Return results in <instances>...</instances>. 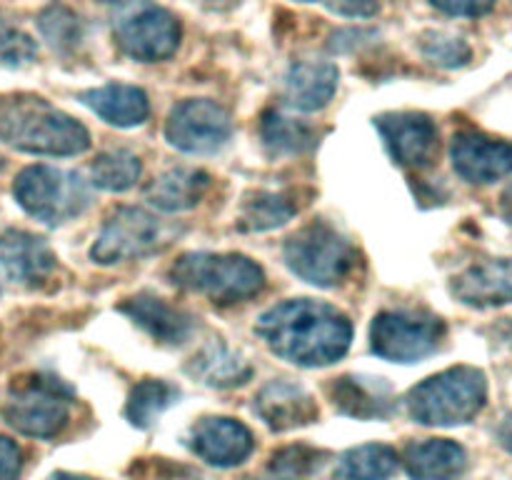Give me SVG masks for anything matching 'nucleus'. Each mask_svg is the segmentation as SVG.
<instances>
[{"label":"nucleus","instance_id":"obj_1","mask_svg":"<svg viewBox=\"0 0 512 480\" xmlns=\"http://www.w3.org/2000/svg\"><path fill=\"white\" fill-rule=\"evenodd\" d=\"M255 333L278 358L300 368H323L348 353L353 325L335 305L300 298L265 310Z\"/></svg>","mask_w":512,"mask_h":480},{"label":"nucleus","instance_id":"obj_2","mask_svg":"<svg viewBox=\"0 0 512 480\" xmlns=\"http://www.w3.org/2000/svg\"><path fill=\"white\" fill-rule=\"evenodd\" d=\"M0 140L33 155H80L90 148V135L68 113L38 95L0 98Z\"/></svg>","mask_w":512,"mask_h":480},{"label":"nucleus","instance_id":"obj_3","mask_svg":"<svg viewBox=\"0 0 512 480\" xmlns=\"http://www.w3.org/2000/svg\"><path fill=\"white\" fill-rule=\"evenodd\" d=\"M488 403V378L473 365L435 373L415 385L408 395V413L415 423L433 428L465 425Z\"/></svg>","mask_w":512,"mask_h":480},{"label":"nucleus","instance_id":"obj_4","mask_svg":"<svg viewBox=\"0 0 512 480\" xmlns=\"http://www.w3.org/2000/svg\"><path fill=\"white\" fill-rule=\"evenodd\" d=\"M170 280L218 305L255 298L265 288V273L255 260L235 253H185L170 265Z\"/></svg>","mask_w":512,"mask_h":480},{"label":"nucleus","instance_id":"obj_5","mask_svg":"<svg viewBox=\"0 0 512 480\" xmlns=\"http://www.w3.org/2000/svg\"><path fill=\"white\" fill-rule=\"evenodd\" d=\"M285 265L305 283L318 288H335L355 270V248L333 225L310 223L285 240Z\"/></svg>","mask_w":512,"mask_h":480},{"label":"nucleus","instance_id":"obj_6","mask_svg":"<svg viewBox=\"0 0 512 480\" xmlns=\"http://www.w3.org/2000/svg\"><path fill=\"white\" fill-rule=\"evenodd\" d=\"M73 393L53 375H25L10 385L3 415L8 425L30 438H55L68 425Z\"/></svg>","mask_w":512,"mask_h":480},{"label":"nucleus","instance_id":"obj_7","mask_svg":"<svg viewBox=\"0 0 512 480\" xmlns=\"http://www.w3.org/2000/svg\"><path fill=\"white\" fill-rule=\"evenodd\" d=\"M13 195L20 208L45 225H63L78 218L90 203L80 175L50 165H30L15 178Z\"/></svg>","mask_w":512,"mask_h":480},{"label":"nucleus","instance_id":"obj_8","mask_svg":"<svg viewBox=\"0 0 512 480\" xmlns=\"http://www.w3.org/2000/svg\"><path fill=\"white\" fill-rule=\"evenodd\" d=\"M445 323L428 310H383L370 325V348L393 363H418L438 350Z\"/></svg>","mask_w":512,"mask_h":480},{"label":"nucleus","instance_id":"obj_9","mask_svg":"<svg viewBox=\"0 0 512 480\" xmlns=\"http://www.w3.org/2000/svg\"><path fill=\"white\" fill-rule=\"evenodd\" d=\"M233 135V120L220 103L190 98L175 105L165 123V138L173 148L193 155H210Z\"/></svg>","mask_w":512,"mask_h":480},{"label":"nucleus","instance_id":"obj_10","mask_svg":"<svg viewBox=\"0 0 512 480\" xmlns=\"http://www.w3.org/2000/svg\"><path fill=\"white\" fill-rule=\"evenodd\" d=\"M163 225L155 215L140 208H118L90 248V258L98 265H115L125 260H138L155 253L163 245Z\"/></svg>","mask_w":512,"mask_h":480},{"label":"nucleus","instance_id":"obj_11","mask_svg":"<svg viewBox=\"0 0 512 480\" xmlns=\"http://www.w3.org/2000/svg\"><path fill=\"white\" fill-rule=\"evenodd\" d=\"M115 43L128 58L158 63L178 50L180 23L165 8H145L115 25Z\"/></svg>","mask_w":512,"mask_h":480},{"label":"nucleus","instance_id":"obj_12","mask_svg":"<svg viewBox=\"0 0 512 480\" xmlns=\"http://www.w3.org/2000/svg\"><path fill=\"white\" fill-rule=\"evenodd\" d=\"M455 173L473 185H490L512 173V143L478 130H460L450 143Z\"/></svg>","mask_w":512,"mask_h":480},{"label":"nucleus","instance_id":"obj_13","mask_svg":"<svg viewBox=\"0 0 512 480\" xmlns=\"http://www.w3.org/2000/svg\"><path fill=\"white\" fill-rule=\"evenodd\" d=\"M375 125L395 163L405 168H425L438 155V128L428 115L413 110L385 113L375 118Z\"/></svg>","mask_w":512,"mask_h":480},{"label":"nucleus","instance_id":"obj_14","mask_svg":"<svg viewBox=\"0 0 512 480\" xmlns=\"http://www.w3.org/2000/svg\"><path fill=\"white\" fill-rule=\"evenodd\" d=\"M188 445L205 463L215 468H233L253 453L255 440L240 420L203 418L190 430Z\"/></svg>","mask_w":512,"mask_h":480},{"label":"nucleus","instance_id":"obj_15","mask_svg":"<svg viewBox=\"0 0 512 480\" xmlns=\"http://www.w3.org/2000/svg\"><path fill=\"white\" fill-rule=\"evenodd\" d=\"M58 258L43 238L25 230H5L0 235V268L10 280L40 288L55 273Z\"/></svg>","mask_w":512,"mask_h":480},{"label":"nucleus","instance_id":"obj_16","mask_svg":"<svg viewBox=\"0 0 512 480\" xmlns=\"http://www.w3.org/2000/svg\"><path fill=\"white\" fill-rule=\"evenodd\" d=\"M455 298L470 308H500L512 303V260H483L463 273H458L450 283Z\"/></svg>","mask_w":512,"mask_h":480},{"label":"nucleus","instance_id":"obj_17","mask_svg":"<svg viewBox=\"0 0 512 480\" xmlns=\"http://www.w3.org/2000/svg\"><path fill=\"white\" fill-rule=\"evenodd\" d=\"M255 413L270 430L283 433L313 423L318 418V405L313 395L300 385L288 380H270L255 398Z\"/></svg>","mask_w":512,"mask_h":480},{"label":"nucleus","instance_id":"obj_18","mask_svg":"<svg viewBox=\"0 0 512 480\" xmlns=\"http://www.w3.org/2000/svg\"><path fill=\"white\" fill-rule=\"evenodd\" d=\"M118 310L163 345H183L193 333V315L175 308L158 295H133V298L123 300Z\"/></svg>","mask_w":512,"mask_h":480},{"label":"nucleus","instance_id":"obj_19","mask_svg":"<svg viewBox=\"0 0 512 480\" xmlns=\"http://www.w3.org/2000/svg\"><path fill=\"white\" fill-rule=\"evenodd\" d=\"M338 68L328 60H300L290 65L285 75L283 93L290 108L313 113V110L325 108L333 100L338 90Z\"/></svg>","mask_w":512,"mask_h":480},{"label":"nucleus","instance_id":"obj_20","mask_svg":"<svg viewBox=\"0 0 512 480\" xmlns=\"http://www.w3.org/2000/svg\"><path fill=\"white\" fill-rule=\"evenodd\" d=\"M330 398L340 413L360 420L388 418L393 410L390 385L370 375H343L330 385Z\"/></svg>","mask_w":512,"mask_h":480},{"label":"nucleus","instance_id":"obj_21","mask_svg":"<svg viewBox=\"0 0 512 480\" xmlns=\"http://www.w3.org/2000/svg\"><path fill=\"white\" fill-rule=\"evenodd\" d=\"M405 468L413 480H463L468 453L455 440H420L405 450Z\"/></svg>","mask_w":512,"mask_h":480},{"label":"nucleus","instance_id":"obj_22","mask_svg":"<svg viewBox=\"0 0 512 480\" xmlns=\"http://www.w3.org/2000/svg\"><path fill=\"white\" fill-rule=\"evenodd\" d=\"M80 100H83V105H88L98 118L115 125V128H135V125L145 123L150 115L148 95L140 88H135V85H100V88L80 93Z\"/></svg>","mask_w":512,"mask_h":480},{"label":"nucleus","instance_id":"obj_23","mask_svg":"<svg viewBox=\"0 0 512 480\" xmlns=\"http://www.w3.org/2000/svg\"><path fill=\"white\" fill-rule=\"evenodd\" d=\"M210 188V175L198 168H173L150 183L148 203L163 213H183L195 208Z\"/></svg>","mask_w":512,"mask_h":480},{"label":"nucleus","instance_id":"obj_24","mask_svg":"<svg viewBox=\"0 0 512 480\" xmlns=\"http://www.w3.org/2000/svg\"><path fill=\"white\" fill-rule=\"evenodd\" d=\"M185 370L208 388H235V385L248 383L253 375L248 360L235 350L225 348L223 343H208L200 348Z\"/></svg>","mask_w":512,"mask_h":480},{"label":"nucleus","instance_id":"obj_25","mask_svg":"<svg viewBox=\"0 0 512 480\" xmlns=\"http://www.w3.org/2000/svg\"><path fill=\"white\" fill-rule=\"evenodd\" d=\"M398 470V453L390 445L365 443L340 455L335 478L338 480H388Z\"/></svg>","mask_w":512,"mask_h":480},{"label":"nucleus","instance_id":"obj_26","mask_svg":"<svg viewBox=\"0 0 512 480\" xmlns=\"http://www.w3.org/2000/svg\"><path fill=\"white\" fill-rule=\"evenodd\" d=\"M260 138L270 155H300L313 148L318 133L305 120H295L290 115L270 110L260 120Z\"/></svg>","mask_w":512,"mask_h":480},{"label":"nucleus","instance_id":"obj_27","mask_svg":"<svg viewBox=\"0 0 512 480\" xmlns=\"http://www.w3.org/2000/svg\"><path fill=\"white\" fill-rule=\"evenodd\" d=\"M295 213H298V203H295L290 193L260 190V193L243 200L238 225L240 230H248V233H263V230H273L285 225Z\"/></svg>","mask_w":512,"mask_h":480},{"label":"nucleus","instance_id":"obj_28","mask_svg":"<svg viewBox=\"0 0 512 480\" xmlns=\"http://www.w3.org/2000/svg\"><path fill=\"white\" fill-rule=\"evenodd\" d=\"M175 398H178V390L173 385L165 383V380L145 378L130 390L128 405H125V418L135 428H148L175 403Z\"/></svg>","mask_w":512,"mask_h":480},{"label":"nucleus","instance_id":"obj_29","mask_svg":"<svg viewBox=\"0 0 512 480\" xmlns=\"http://www.w3.org/2000/svg\"><path fill=\"white\" fill-rule=\"evenodd\" d=\"M140 178V160L130 150H108L100 153L90 165V183L100 190L123 193L133 188Z\"/></svg>","mask_w":512,"mask_h":480},{"label":"nucleus","instance_id":"obj_30","mask_svg":"<svg viewBox=\"0 0 512 480\" xmlns=\"http://www.w3.org/2000/svg\"><path fill=\"white\" fill-rule=\"evenodd\" d=\"M323 453L308 445H290L278 450L268 460L258 475H250L248 480H308L318 470Z\"/></svg>","mask_w":512,"mask_h":480},{"label":"nucleus","instance_id":"obj_31","mask_svg":"<svg viewBox=\"0 0 512 480\" xmlns=\"http://www.w3.org/2000/svg\"><path fill=\"white\" fill-rule=\"evenodd\" d=\"M38 28L43 33V38L50 43V48L60 50V53L73 50L83 40V25H80L78 15L60 3L48 5L40 13Z\"/></svg>","mask_w":512,"mask_h":480},{"label":"nucleus","instance_id":"obj_32","mask_svg":"<svg viewBox=\"0 0 512 480\" xmlns=\"http://www.w3.org/2000/svg\"><path fill=\"white\" fill-rule=\"evenodd\" d=\"M420 50H423V55L430 63L440 65V68H460L473 55V50H470V45L463 38L440 33V30L438 33H425L420 38Z\"/></svg>","mask_w":512,"mask_h":480},{"label":"nucleus","instance_id":"obj_33","mask_svg":"<svg viewBox=\"0 0 512 480\" xmlns=\"http://www.w3.org/2000/svg\"><path fill=\"white\" fill-rule=\"evenodd\" d=\"M35 53L38 50H35L33 40L0 18V63L18 68V65L33 63Z\"/></svg>","mask_w":512,"mask_h":480},{"label":"nucleus","instance_id":"obj_34","mask_svg":"<svg viewBox=\"0 0 512 480\" xmlns=\"http://www.w3.org/2000/svg\"><path fill=\"white\" fill-rule=\"evenodd\" d=\"M438 10L458 18H480L495 8V0H430Z\"/></svg>","mask_w":512,"mask_h":480},{"label":"nucleus","instance_id":"obj_35","mask_svg":"<svg viewBox=\"0 0 512 480\" xmlns=\"http://www.w3.org/2000/svg\"><path fill=\"white\" fill-rule=\"evenodd\" d=\"M23 455L20 448L10 438L0 435V480H15L20 475Z\"/></svg>","mask_w":512,"mask_h":480},{"label":"nucleus","instance_id":"obj_36","mask_svg":"<svg viewBox=\"0 0 512 480\" xmlns=\"http://www.w3.org/2000/svg\"><path fill=\"white\" fill-rule=\"evenodd\" d=\"M333 10L348 15V18H368V15L378 13V3L375 0H340L333 5Z\"/></svg>","mask_w":512,"mask_h":480},{"label":"nucleus","instance_id":"obj_37","mask_svg":"<svg viewBox=\"0 0 512 480\" xmlns=\"http://www.w3.org/2000/svg\"><path fill=\"white\" fill-rule=\"evenodd\" d=\"M495 438H498L500 448L512 455V413L503 415V420H500L498 428H495Z\"/></svg>","mask_w":512,"mask_h":480},{"label":"nucleus","instance_id":"obj_38","mask_svg":"<svg viewBox=\"0 0 512 480\" xmlns=\"http://www.w3.org/2000/svg\"><path fill=\"white\" fill-rule=\"evenodd\" d=\"M500 215H503L505 223L512 228V183L503 190V195H500Z\"/></svg>","mask_w":512,"mask_h":480},{"label":"nucleus","instance_id":"obj_39","mask_svg":"<svg viewBox=\"0 0 512 480\" xmlns=\"http://www.w3.org/2000/svg\"><path fill=\"white\" fill-rule=\"evenodd\" d=\"M50 480H93V478H83V475H70V473H58V475H53Z\"/></svg>","mask_w":512,"mask_h":480},{"label":"nucleus","instance_id":"obj_40","mask_svg":"<svg viewBox=\"0 0 512 480\" xmlns=\"http://www.w3.org/2000/svg\"><path fill=\"white\" fill-rule=\"evenodd\" d=\"M208 5H213V8H225V5H233L235 0H205Z\"/></svg>","mask_w":512,"mask_h":480},{"label":"nucleus","instance_id":"obj_41","mask_svg":"<svg viewBox=\"0 0 512 480\" xmlns=\"http://www.w3.org/2000/svg\"><path fill=\"white\" fill-rule=\"evenodd\" d=\"M100 3H123V0H100Z\"/></svg>","mask_w":512,"mask_h":480},{"label":"nucleus","instance_id":"obj_42","mask_svg":"<svg viewBox=\"0 0 512 480\" xmlns=\"http://www.w3.org/2000/svg\"><path fill=\"white\" fill-rule=\"evenodd\" d=\"M0 168H3V158H0Z\"/></svg>","mask_w":512,"mask_h":480}]
</instances>
